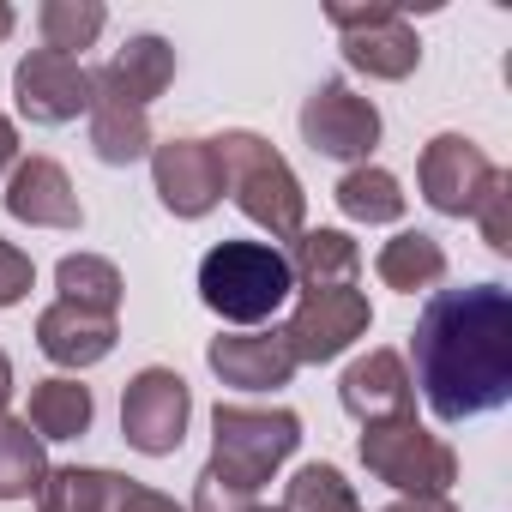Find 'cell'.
<instances>
[{
	"instance_id": "23",
	"label": "cell",
	"mask_w": 512,
	"mask_h": 512,
	"mask_svg": "<svg viewBox=\"0 0 512 512\" xmlns=\"http://www.w3.org/2000/svg\"><path fill=\"white\" fill-rule=\"evenodd\" d=\"M55 290H61V302L91 308V314H121V296H127L115 260H103V253H67L55 266Z\"/></svg>"
},
{
	"instance_id": "22",
	"label": "cell",
	"mask_w": 512,
	"mask_h": 512,
	"mask_svg": "<svg viewBox=\"0 0 512 512\" xmlns=\"http://www.w3.org/2000/svg\"><path fill=\"white\" fill-rule=\"evenodd\" d=\"M332 199H338V211L350 217V223H398L404 217V187H398V175L392 169H380V163H356L338 187H332Z\"/></svg>"
},
{
	"instance_id": "36",
	"label": "cell",
	"mask_w": 512,
	"mask_h": 512,
	"mask_svg": "<svg viewBox=\"0 0 512 512\" xmlns=\"http://www.w3.org/2000/svg\"><path fill=\"white\" fill-rule=\"evenodd\" d=\"M253 512H278V506H266V500H260V506H253Z\"/></svg>"
},
{
	"instance_id": "35",
	"label": "cell",
	"mask_w": 512,
	"mask_h": 512,
	"mask_svg": "<svg viewBox=\"0 0 512 512\" xmlns=\"http://www.w3.org/2000/svg\"><path fill=\"white\" fill-rule=\"evenodd\" d=\"M13 25H19V13L7 7V0H0V43H7V37H13Z\"/></svg>"
},
{
	"instance_id": "14",
	"label": "cell",
	"mask_w": 512,
	"mask_h": 512,
	"mask_svg": "<svg viewBox=\"0 0 512 512\" xmlns=\"http://www.w3.org/2000/svg\"><path fill=\"white\" fill-rule=\"evenodd\" d=\"M338 404L368 428V422H392V416H410L416 410V380H410V362L398 350H368L344 368L338 380Z\"/></svg>"
},
{
	"instance_id": "30",
	"label": "cell",
	"mask_w": 512,
	"mask_h": 512,
	"mask_svg": "<svg viewBox=\"0 0 512 512\" xmlns=\"http://www.w3.org/2000/svg\"><path fill=\"white\" fill-rule=\"evenodd\" d=\"M31 284H37V260H31L25 247L0 241V308H19L31 296Z\"/></svg>"
},
{
	"instance_id": "24",
	"label": "cell",
	"mask_w": 512,
	"mask_h": 512,
	"mask_svg": "<svg viewBox=\"0 0 512 512\" xmlns=\"http://www.w3.org/2000/svg\"><path fill=\"white\" fill-rule=\"evenodd\" d=\"M49 476L43 440L31 434L25 416H0V500H31Z\"/></svg>"
},
{
	"instance_id": "29",
	"label": "cell",
	"mask_w": 512,
	"mask_h": 512,
	"mask_svg": "<svg viewBox=\"0 0 512 512\" xmlns=\"http://www.w3.org/2000/svg\"><path fill=\"white\" fill-rule=\"evenodd\" d=\"M253 506H260V494H247V488H235V482L199 470V482H193V506H187V512H253Z\"/></svg>"
},
{
	"instance_id": "7",
	"label": "cell",
	"mask_w": 512,
	"mask_h": 512,
	"mask_svg": "<svg viewBox=\"0 0 512 512\" xmlns=\"http://www.w3.org/2000/svg\"><path fill=\"white\" fill-rule=\"evenodd\" d=\"M193 422V392L175 368H139L121 392V440L145 458H169L181 452Z\"/></svg>"
},
{
	"instance_id": "3",
	"label": "cell",
	"mask_w": 512,
	"mask_h": 512,
	"mask_svg": "<svg viewBox=\"0 0 512 512\" xmlns=\"http://www.w3.org/2000/svg\"><path fill=\"white\" fill-rule=\"evenodd\" d=\"M290 290H296L290 260L272 241H217L199 260V302L241 332H260L290 302Z\"/></svg>"
},
{
	"instance_id": "16",
	"label": "cell",
	"mask_w": 512,
	"mask_h": 512,
	"mask_svg": "<svg viewBox=\"0 0 512 512\" xmlns=\"http://www.w3.org/2000/svg\"><path fill=\"white\" fill-rule=\"evenodd\" d=\"M85 121H91V151L109 169H127V163L151 157V145H157L151 139V109H139L133 97H121L103 79V67H91V109H85Z\"/></svg>"
},
{
	"instance_id": "17",
	"label": "cell",
	"mask_w": 512,
	"mask_h": 512,
	"mask_svg": "<svg viewBox=\"0 0 512 512\" xmlns=\"http://www.w3.org/2000/svg\"><path fill=\"white\" fill-rule=\"evenodd\" d=\"M115 344H121L115 314H91V308L61 302V296L37 314V350H43L55 368H97Z\"/></svg>"
},
{
	"instance_id": "5",
	"label": "cell",
	"mask_w": 512,
	"mask_h": 512,
	"mask_svg": "<svg viewBox=\"0 0 512 512\" xmlns=\"http://www.w3.org/2000/svg\"><path fill=\"white\" fill-rule=\"evenodd\" d=\"M356 452H362V470L398 494H446L458 482V452L434 428H422L416 410L392 422H368Z\"/></svg>"
},
{
	"instance_id": "9",
	"label": "cell",
	"mask_w": 512,
	"mask_h": 512,
	"mask_svg": "<svg viewBox=\"0 0 512 512\" xmlns=\"http://www.w3.org/2000/svg\"><path fill=\"white\" fill-rule=\"evenodd\" d=\"M302 139H308L320 157L356 169V163H368L374 145H380V109H374V97L350 91L344 79H320V85L308 91V103H302Z\"/></svg>"
},
{
	"instance_id": "28",
	"label": "cell",
	"mask_w": 512,
	"mask_h": 512,
	"mask_svg": "<svg viewBox=\"0 0 512 512\" xmlns=\"http://www.w3.org/2000/svg\"><path fill=\"white\" fill-rule=\"evenodd\" d=\"M470 217L482 223V241H488L494 253H512V175H506V169L488 181V193H482V205H476Z\"/></svg>"
},
{
	"instance_id": "13",
	"label": "cell",
	"mask_w": 512,
	"mask_h": 512,
	"mask_svg": "<svg viewBox=\"0 0 512 512\" xmlns=\"http://www.w3.org/2000/svg\"><path fill=\"white\" fill-rule=\"evenodd\" d=\"M205 362L235 392H278V386L296 380V356H290L278 326L272 332H223V338L205 344Z\"/></svg>"
},
{
	"instance_id": "11",
	"label": "cell",
	"mask_w": 512,
	"mask_h": 512,
	"mask_svg": "<svg viewBox=\"0 0 512 512\" xmlns=\"http://www.w3.org/2000/svg\"><path fill=\"white\" fill-rule=\"evenodd\" d=\"M13 97H19V115L31 127H67L91 109V67L73 61V55L31 49L13 67Z\"/></svg>"
},
{
	"instance_id": "4",
	"label": "cell",
	"mask_w": 512,
	"mask_h": 512,
	"mask_svg": "<svg viewBox=\"0 0 512 512\" xmlns=\"http://www.w3.org/2000/svg\"><path fill=\"white\" fill-rule=\"evenodd\" d=\"M302 446V416L284 404H217L211 410V458L205 470L260 494Z\"/></svg>"
},
{
	"instance_id": "12",
	"label": "cell",
	"mask_w": 512,
	"mask_h": 512,
	"mask_svg": "<svg viewBox=\"0 0 512 512\" xmlns=\"http://www.w3.org/2000/svg\"><path fill=\"white\" fill-rule=\"evenodd\" d=\"M151 181H157L163 211H175L187 223L217 211V199H223L217 145L211 139H163V145H151Z\"/></svg>"
},
{
	"instance_id": "2",
	"label": "cell",
	"mask_w": 512,
	"mask_h": 512,
	"mask_svg": "<svg viewBox=\"0 0 512 512\" xmlns=\"http://www.w3.org/2000/svg\"><path fill=\"white\" fill-rule=\"evenodd\" d=\"M211 145H217V163H223V193L241 205L247 223H260L272 235V247L296 241L308 229V193H302L296 169L284 163V151L272 139L235 127V133H223Z\"/></svg>"
},
{
	"instance_id": "26",
	"label": "cell",
	"mask_w": 512,
	"mask_h": 512,
	"mask_svg": "<svg viewBox=\"0 0 512 512\" xmlns=\"http://www.w3.org/2000/svg\"><path fill=\"white\" fill-rule=\"evenodd\" d=\"M103 25H109V13L97 7V0H43L37 7V37H43L49 55H73L79 61V49H91L103 37Z\"/></svg>"
},
{
	"instance_id": "10",
	"label": "cell",
	"mask_w": 512,
	"mask_h": 512,
	"mask_svg": "<svg viewBox=\"0 0 512 512\" xmlns=\"http://www.w3.org/2000/svg\"><path fill=\"white\" fill-rule=\"evenodd\" d=\"M494 175H500L494 157L476 139H464V133H434L422 145V163H416V187H422V199L440 217H470Z\"/></svg>"
},
{
	"instance_id": "15",
	"label": "cell",
	"mask_w": 512,
	"mask_h": 512,
	"mask_svg": "<svg viewBox=\"0 0 512 512\" xmlns=\"http://www.w3.org/2000/svg\"><path fill=\"white\" fill-rule=\"evenodd\" d=\"M7 211L31 229H79L85 205L73 193V175L55 157H19L7 175Z\"/></svg>"
},
{
	"instance_id": "20",
	"label": "cell",
	"mask_w": 512,
	"mask_h": 512,
	"mask_svg": "<svg viewBox=\"0 0 512 512\" xmlns=\"http://www.w3.org/2000/svg\"><path fill=\"white\" fill-rule=\"evenodd\" d=\"M374 272H380V284L386 290H398V296H434V284L446 278V247L428 235V229H398L380 253H374Z\"/></svg>"
},
{
	"instance_id": "19",
	"label": "cell",
	"mask_w": 512,
	"mask_h": 512,
	"mask_svg": "<svg viewBox=\"0 0 512 512\" xmlns=\"http://www.w3.org/2000/svg\"><path fill=\"white\" fill-rule=\"evenodd\" d=\"M103 79L121 91V97H133L139 109H151L169 85H175V49L163 43V37H127L109 61H103Z\"/></svg>"
},
{
	"instance_id": "33",
	"label": "cell",
	"mask_w": 512,
	"mask_h": 512,
	"mask_svg": "<svg viewBox=\"0 0 512 512\" xmlns=\"http://www.w3.org/2000/svg\"><path fill=\"white\" fill-rule=\"evenodd\" d=\"M13 163H19V127L0 115V175H13Z\"/></svg>"
},
{
	"instance_id": "25",
	"label": "cell",
	"mask_w": 512,
	"mask_h": 512,
	"mask_svg": "<svg viewBox=\"0 0 512 512\" xmlns=\"http://www.w3.org/2000/svg\"><path fill=\"white\" fill-rule=\"evenodd\" d=\"M115 488V470L103 464H49L37 488V512H103Z\"/></svg>"
},
{
	"instance_id": "31",
	"label": "cell",
	"mask_w": 512,
	"mask_h": 512,
	"mask_svg": "<svg viewBox=\"0 0 512 512\" xmlns=\"http://www.w3.org/2000/svg\"><path fill=\"white\" fill-rule=\"evenodd\" d=\"M103 512H187V506H175L169 494H157V488H145V482H133V476L115 470V488H109Z\"/></svg>"
},
{
	"instance_id": "1",
	"label": "cell",
	"mask_w": 512,
	"mask_h": 512,
	"mask_svg": "<svg viewBox=\"0 0 512 512\" xmlns=\"http://www.w3.org/2000/svg\"><path fill=\"white\" fill-rule=\"evenodd\" d=\"M410 362L428 410L458 428L512 398V290L470 284L434 290L410 332Z\"/></svg>"
},
{
	"instance_id": "18",
	"label": "cell",
	"mask_w": 512,
	"mask_h": 512,
	"mask_svg": "<svg viewBox=\"0 0 512 512\" xmlns=\"http://www.w3.org/2000/svg\"><path fill=\"white\" fill-rule=\"evenodd\" d=\"M290 278L302 290H338V284H356L362 272V247L344 235V229H302L290 241Z\"/></svg>"
},
{
	"instance_id": "8",
	"label": "cell",
	"mask_w": 512,
	"mask_h": 512,
	"mask_svg": "<svg viewBox=\"0 0 512 512\" xmlns=\"http://www.w3.org/2000/svg\"><path fill=\"white\" fill-rule=\"evenodd\" d=\"M368 326H374L368 296H362L356 284H338V290H302L296 314H290L278 332H284L296 368H302V362L320 368V362H338L356 338H368Z\"/></svg>"
},
{
	"instance_id": "6",
	"label": "cell",
	"mask_w": 512,
	"mask_h": 512,
	"mask_svg": "<svg viewBox=\"0 0 512 512\" xmlns=\"http://www.w3.org/2000/svg\"><path fill=\"white\" fill-rule=\"evenodd\" d=\"M326 19L338 25L344 61H350L356 73L398 85V79H410V73L422 67V43H416V31H410V19H404L398 0H368V7H326Z\"/></svg>"
},
{
	"instance_id": "27",
	"label": "cell",
	"mask_w": 512,
	"mask_h": 512,
	"mask_svg": "<svg viewBox=\"0 0 512 512\" xmlns=\"http://www.w3.org/2000/svg\"><path fill=\"white\" fill-rule=\"evenodd\" d=\"M278 512H362V500H356V488L344 482L338 464H302L290 476Z\"/></svg>"
},
{
	"instance_id": "32",
	"label": "cell",
	"mask_w": 512,
	"mask_h": 512,
	"mask_svg": "<svg viewBox=\"0 0 512 512\" xmlns=\"http://www.w3.org/2000/svg\"><path fill=\"white\" fill-rule=\"evenodd\" d=\"M386 512H458V506H452V494H398Z\"/></svg>"
},
{
	"instance_id": "21",
	"label": "cell",
	"mask_w": 512,
	"mask_h": 512,
	"mask_svg": "<svg viewBox=\"0 0 512 512\" xmlns=\"http://www.w3.org/2000/svg\"><path fill=\"white\" fill-rule=\"evenodd\" d=\"M91 416H97V398H91V386H79L73 374H55V380H37V386H31L25 422H31L37 440H79V434L91 428Z\"/></svg>"
},
{
	"instance_id": "34",
	"label": "cell",
	"mask_w": 512,
	"mask_h": 512,
	"mask_svg": "<svg viewBox=\"0 0 512 512\" xmlns=\"http://www.w3.org/2000/svg\"><path fill=\"white\" fill-rule=\"evenodd\" d=\"M7 398H13V356L0 350V416H7Z\"/></svg>"
}]
</instances>
